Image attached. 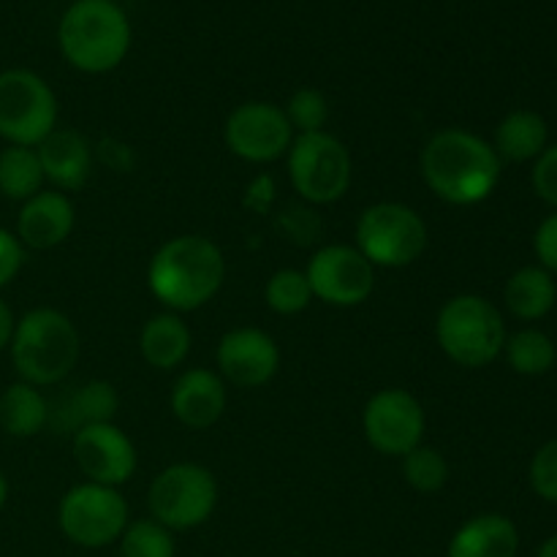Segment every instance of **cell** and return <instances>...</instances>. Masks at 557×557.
<instances>
[{"mask_svg":"<svg viewBox=\"0 0 557 557\" xmlns=\"http://www.w3.org/2000/svg\"><path fill=\"white\" fill-rule=\"evenodd\" d=\"M58 128V98L47 79L27 69L0 71V139L38 147Z\"/></svg>","mask_w":557,"mask_h":557,"instance_id":"cell-9","label":"cell"},{"mask_svg":"<svg viewBox=\"0 0 557 557\" xmlns=\"http://www.w3.org/2000/svg\"><path fill=\"white\" fill-rule=\"evenodd\" d=\"M528 479H531V487L539 498L547 500V504H557V438L544 444L533 455Z\"/></svg>","mask_w":557,"mask_h":557,"instance_id":"cell-31","label":"cell"},{"mask_svg":"<svg viewBox=\"0 0 557 557\" xmlns=\"http://www.w3.org/2000/svg\"><path fill=\"white\" fill-rule=\"evenodd\" d=\"M430 232L424 218L400 201H379L357 221V248L373 267L403 270L422 259Z\"/></svg>","mask_w":557,"mask_h":557,"instance_id":"cell-6","label":"cell"},{"mask_svg":"<svg viewBox=\"0 0 557 557\" xmlns=\"http://www.w3.org/2000/svg\"><path fill=\"white\" fill-rule=\"evenodd\" d=\"M63 58L82 74H107L131 49V22L114 0H74L58 27Z\"/></svg>","mask_w":557,"mask_h":557,"instance_id":"cell-4","label":"cell"},{"mask_svg":"<svg viewBox=\"0 0 557 557\" xmlns=\"http://www.w3.org/2000/svg\"><path fill=\"white\" fill-rule=\"evenodd\" d=\"M275 177L272 174H259V177L250 180V185L245 188L243 205L248 207L250 212H259V215H267V212L275 207Z\"/></svg>","mask_w":557,"mask_h":557,"instance_id":"cell-35","label":"cell"},{"mask_svg":"<svg viewBox=\"0 0 557 557\" xmlns=\"http://www.w3.org/2000/svg\"><path fill=\"white\" fill-rule=\"evenodd\" d=\"M533 190L539 199L547 201L557 210V145H549L533 163Z\"/></svg>","mask_w":557,"mask_h":557,"instance_id":"cell-32","label":"cell"},{"mask_svg":"<svg viewBox=\"0 0 557 557\" xmlns=\"http://www.w3.org/2000/svg\"><path fill=\"white\" fill-rule=\"evenodd\" d=\"M283 112H286L294 134H315V131H324L326 120H330V103H326V96L321 90L302 87V90L288 98Z\"/></svg>","mask_w":557,"mask_h":557,"instance_id":"cell-30","label":"cell"},{"mask_svg":"<svg viewBox=\"0 0 557 557\" xmlns=\"http://www.w3.org/2000/svg\"><path fill=\"white\" fill-rule=\"evenodd\" d=\"M14 326H16L14 313H11L9 305H5L3 299H0V354H3L5 348H9L11 335H14Z\"/></svg>","mask_w":557,"mask_h":557,"instance_id":"cell-36","label":"cell"},{"mask_svg":"<svg viewBox=\"0 0 557 557\" xmlns=\"http://www.w3.org/2000/svg\"><path fill=\"white\" fill-rule=\"evenodd\" d=\"M504 354L506 359H509V368L515 370V373L528 375V379H536V375L549 373L557 359V348L553 337L542 330H533V326L506 337Z\"/></svg>","mask_w":557,"mask_h":557,"instance_id":"cell-26","label":"cell"},{"mask_svg":"<svg viewBox=\"0 0 557 557\" xmlns=\"http://www.w3.org/2000/svg\"><path fill=\"white\" fill-rule=\"evenodd\" d=\"M49 428V403L41 389L25 381L0 392V430L11 438H33Z\"/></svg>","mask_w":557,"mask_h":557,"instance_id":"cell-24","label":"cell"},{"mask_svg":"<svg viewBox=\"0 0 557 557\" xmlns=\"http://www.w3.org/2000/svg\"><path fill=\"white\" fill-rule=\"evenodd\" d=\"M438 346L460 368H487L504 354L506 324L500 310L479 294H457L435 319Z\"/></svg>","mask_w":557,"mask_h":557,"instance_id":"cell-5","label":"cell"},{"mask_svg":"<svg viewBox=\"0 0 557 557\" xmlns=\"http://www.w3.org/2000/svg\"><path fill=\"white\" fill-rule=\"evenodd\" d=\"M5 500H9V479H5V473L0 471V509L5 506Z\"/></svg>","mask_w":557,"mask_h":557,"instance_id":"cell-38","label":"cell"},{"mask_svg":"<svg viewBox=\"0 0 557 557\" xmlns=\"http://www.w3.org/2000/svg\"><path fill=\"white\" fill-rule=\"evenodd\" d=\"M403 479L417 493H438L449 482V462L435 446L419 444L403 457Z\"/></svg>","mask_w":557,"mask_h":557,"instance_id":"cell-28","label":"cell"},{"mask_svg":"<svg viewBox=\"0 0 557 557\" xmlns=\"http://www.w3.org/2000/svg\"><path fill=\"white\" fill-rule=\"evenodd\" d=\"M286 158L292 188L308 205H335L351 188V152L326 131L294 136Z\"/></svg>","mask_w":557,"mask_h":557,"instance_id":"cell-7","label":"cell"},{"mask_svg":"<svg viewBox=\"0 0 557 557\" xmlns=\"http://www.w3.org/2000/svg\"><path fill=\"white\" fill-rule=\"evenodd\" d=\"M58 525L71 544L85 549H101L120 542L128 528V500L117 487L103 484H76L60 498Z\"/></svg>","mask_w":557,"mask_h":557,"instance_id":"cell-10","label":"cell"},{"mask_svg":"<svg viewBox=\"0 0 557 557\" xmlns=\"http://www.w3.org/2000/svg\"><path fill=\"white\" fill-rule=\"evenodd\" d=\"M74 460L87 482L103 487H120L131 482L136 471V446L117 424L103 422L76 430L71 438Z\"/></svg>","mask_w":557,"mask_h":557,"instance_id":"cell-14","label":"cell"},{"mask_svg":"<svg viewBox=\"0 0 557 557\" xmlns=\"http://www.w3.org/2000/svg\"><path fill=\"white\" fill-rule=\"evenodd\" d=\"M215 359L223 381L239 389H259L277 375L281 348L264 330L237 326L221 337Z\"/></svg>","mask_w":557,"mask_h":557,"instance_id":"cell-15","label":"cell"},{"mask_svg":"<svg viewBox=\"0 0 557 557\" xmlns=\"http://www.w3.org/2000/svg\"><path fill=\"white\" fill-rule=\"evenodd\" d=\"M120 408L117 389L109 381H87L76 386L60 406V413H49V424L69 430L71 435L90 424L112 422Z\"/></svg>","mask_w":557,"mask_h":557,"instance_id":"cell-21","label":"cell"},{"mask_svg":"<svg viewBox=\"0 0 557 557\" xmlns=\"http://www.w3.org/2000/svg\"><path fill=\"white\" fill-rule=\"evenodd\" d=\"M364 438L375 451L406 457L424 438V408L408 389H381L368 400L362 413Z\"/></svg>","mask_w":557,"mask_h":557,"instance_id":"cell-13","label":"cell"},{"mask_svg":"<svg viewBox=\"0 0 557 557\" xmlns=\"http://www.w3.org/2000/svg\"><path fill=\"white\" fill-rule=\"evenodd\" d=\"M22 264H25V248L16 239L14 232L0 226V288L9 286L11 281H16Z\"/></svg>","mask_w":557,"mask_h":557,"instance_id":"cell-33","label":"cell"},{"mask_svg":"<svg viewBox=\"0 0 557 557\" xmlns=\"http://www.w3.org/2000/svg\"><path fill=\"white\" fill-rule=\"evenodd\" d=\"M9 351L20 381L41 389L69 379L79 362L82 337L65 313L36 308L16 321Z\"/></svg>","mask_w":557,"mask_h":557,"instance_id":"cell-3","label":"cell"},{"mask_svg":"<svg viewBox=\"0 0 557 557\" xmlns=\"http://www.w3.org/2000/svg\"><path fill=\"white\" fill-rule=\"evenodd\" d=\"M44 177L60 190L85 188L92 174V147L87 136L71 128H54L36 147Z\"/></svg>","mask_w":557,"mask_h":557,"instance_id":"cell-18","label":"cell"},{"mask_svg":"<svg viewBox=\"0 0 557 557\" xmlns=\"http://www.w3.org/2000/svg\"><path fill=\"white\" fill-rule=\"evenodd\" d=\"M305 275L313 299L330 308H357L375 288V267L357 245H324L310 256Z\"/></svg>","mask_w":557,"mask_h":557,"instance_id":"cell-11","label":"cell"},{"mask_svg":"<svg viewBox=\"0 0 557 557\" xmlns=\"http://www.w3.org/2000/svg\"><path fill=\"white\" fill-rule=\"evenodd\" d=\"M520 531L506 515H476L457 528L451 536L449 557H517Z\"/></svg>","mask_w":557,"mask_h":557,"instance_id":"cell-19","label":"cell"},{"mask_svg":"<svg viewBox=\"0 0 557 557\" xmlns=\"http://www.w3.org/2000/svg\"><path fill=\"white\" fill-rule=\"evenodd\" d=\"M190 346H194L190 326L185 324L183 315L172 310L152 315L139 332L141 359L156 370L180 368L188 359Z\"/></svg>","mask_w":557,"mask_h":557,"instance_id":"cell-20","label":"cell"},{"mask_svg":"<svg viewBox=\"0 0 557 557\" xmlns=\"http://www.w3.org/2000/svg\"><path fill=\"white\" fill-rule=\"evenodd\" d=\"M147 506L152 520L172 533L194 531L215 511L218 482L199 462H174L152 479Z\"/></svg>","mask_w":557,"mask_h":557,"instance_id":"cell-8","label":"cell"},{"mask_svg":"<svg viewBox=\"0 0 557 557\" xmlns=\"http://www.w3.org/2000/svg\"><path fill=\"white\" fill-rule=\"evenodd\" d=\"M533 250H536L539 267L557 275V212L544 218L542 226L533 234Z\"/></svg>","mask_w":557,"mask_h":557,"instance_id":"cell-34","label":"cell"},{"mask_svg":"<svg viewBox=\"0 0 557 557\" xmlns=\"http://www.w3.org/2000/svg\"><path fill=\"white\" fill-rule=\"evenodd\" d=\"M44 183L47 177H44L36 147L9 145L5 150H0V194L5 199L25 205L27 199L41 194Z\"/></svg>","mask_w":557,"mask_h":557,"instance_id":"cell-25","label":"cell"},{"mask_svg":"<svg viewBox=\"0 0 557 557\" xmlns=\"http://www.w3.org/2000/svg\"><path fill=\"white\" fill-rule=\"evenodd\" d=\"M549 128L547 120L531 109H517V112L506 114L495 128V152L500 161L525 163L536 161L544 150H547Z\"/></svg>","mask_w":557,"mask_h":557,"instance_id":"cell-22","label":"cell"},{"mask_svg":"<svg viewBox=\"0 0 557 557\" xmlns=\"http://www.w3.org/2000/svg\"><path fill=\"white\" fill-rule=\"evenodd\" d=\"M174 536L156 520H136L120 536V557H174Z\"/></svg>","mask_w":557,"mask_h":557,"instance_id":"cell-29","label":"cell"},{"mask_svg":"<svg viewBox=\"0 0 557 557\" xmlns=\"http://www.w3.org/2000/svg\"><path fill=\"white\" fill-rule=\"evenodd\" d=\"M536 557H557V533L542 544V549H539Z\"/></svg>","mask_w":557,"mask_h":557,"instance_id":"cell-37","label":"cell"},{"mask_svg":"<svg viewBox=\"0 0 557 557\" xmlns=\"http://www.w3.org/2000/svg\"><path fill=\"white\" fill-rule=\"evenodd\" d=\"M74 205L60 190H41L22 205L16 215V239L22 248L52 250L74 232Z\"/></svg>","mask_w":557,"mask_h":557,"instance_id":"cell-17","label":"cell"},{"mask_svg":"<svg viewBox=\"0 0 557 557\" xmlns=\"http://www.w3.org/2000/svg\"><path fill=\"white\" fill-rule=\"evenodd\" d=\"M504 302L520 321H539L555 308L557 286L553 272L544 267H522L506 281Z\"/></svg>","mask_w":557,"mask_h":557,"instance_id":"cell-23","label":"cell"},{"mask_svg":"<svg viewBox=\"0 0 557 557\" xmlns=\"http://www.w3.org/2000/svg\"><path fill=\"white\" fill-rule=\"evenodd\" d=\"M226 277L223 250L201 234H180L169 239L147 267L152 297L172 313L199 310L221 292Z\"/></svg>","mask_w":557,"mask_h":557,"instance_id":"cell-2","label":"cell"},{"mask_svg":"<svg viewBox=\"0 0 557 557\" xmlns=\"http://www.w3.org/2000/svg\"><path fill=\"white\" fill-rule=\"evenodd\" d=\"M264 302L277 315H297L308 310L310 302H313L308 275L299 270H277L267 281Z\"/></svg>","mask_w":557,"mask_h":557,"instance_id":"cell-27","label":"cell"},{"mask_svg":"<svg viewBox=\"0 0 557 557\" xmlns=\"http://www.w3.org/2000/svg\"><path fill=\"white\" fill-rule=\"evenodd\" d=\"M294 136L297 134L286 112L270 101L239 103L223 125V141L232 156L248 163L281 161L283 156H288Z\"/></svg>","mask_w":557,"mask_h":557,"instance_id":"cell-12","label":"cell"},{"mask_svg":"<svg viewBox=\"0 0 557 557\" xmlns=\"http://www.w3.org/2000/svg\"><path fill=\"white\" fill-rule=\"evenodd\" d=\"M226 381L207 368H190L174 381L172 406L174 419L190 430H207L221 422L226 411Z\"/></svg>","mask_w":557,"mask_h":557,"instance_id":"cell-16","label":"cell"},{"mask_svg":"<svg viewBox=\"0 0 557 557\" xmlns=\"http://www.w3.org/2000/svg\"><path fill=\"white\" fill-rule=\"evenodd\" d=\"M419 169L428 188L455 207L482 205L500 183V158L495 147L466 128L438 131L424 145Z\"/></svg>","mask_w":557,"mask_h":557,"instance_id":"cell-1","label":"cell"}]
</instances>
